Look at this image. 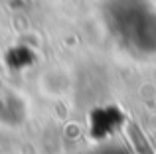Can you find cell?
<instances>
[{
    "label": "cell",
    "mask_w": 156,
    "mask_h": 154,
    "mask_svg": "<svg viewBox=\"0 0 156 154\" xmlns=\"http://www.w3.org/2000/svg\"><path fill=\"white\" fill-rule=\"evenodd\" d=\"M122 121L125 117L117 107H99L89 117V135L95 138H109L121 128Z\"/></svg>",
    "instance_id": "cell-1"
}]
</instances>
